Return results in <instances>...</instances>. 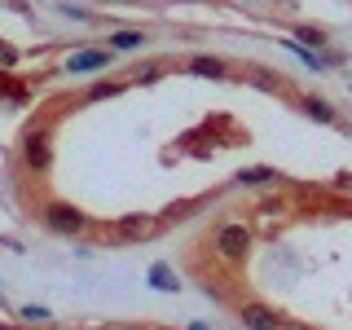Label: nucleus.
Here are the masks:
<instances>
[{
  "label": "nucleus",
  "instance_id": "423d86ee",
  "mask_svg": "<svg viewBox=\"0 0 352 330\" xmlns=\"http://www.w3.org/2000/svg\"><path fill=\"white\" fill-rule=\"evenodd\" d=\"M106 66H110V53L106 49H88V53H75V58L66 62V71L84 75V71H106Z\"/></svg>",
  "mask_w": 352,
  "mask_h": 330
},
{
  "label": "nucleus",
  "instance_id": "dca6fc26",
  "mask_svg": "<svg viewBox=\"0 0 352 330\" xmlns=\"http://www.w3.org/2000/svg\"><path fill=\"white\" fill-rule=\"evenodd\" d=\"M282 330H304V326H295V322H282Z\"/></svg>",
  "mask_w": 352,
  "mask_h": 330
},
{
  "label": "nucleus",
  "instance_id": "4468645a",
  "mask_svg": "<svg viewBox=\"0 0 352 330\" xmlns=\"http://www.w3.org/2000/svg\"><path fill=\"white\" fill-rule=\"evenodd\" d=\"M190 71H194V75H225V66H220L216 58H194Z\"/></svg>",
  "mask_w": 352,
  "mask_h": 330
},
{
  "label": "nucleus",
  "instance_id": "39448f33",
  "mask_svg": "<svg viewBox=\"0 0 352 330\" xmlns=\"http://www.w3.org/2000/svg\"><path fill=\"white\" fill-rule=\"evenodd\" d=\"M238 317H242V326H247V330H282V313H273L269 304H256V300L242 304Z\"/></svg>",
  "mask_w": 352,
  "mask_h": 330
},
{
  "label": "nucleus",
  "instance_id": "f8f14e48",
  "mask_svg": "<svg viewBox=\"0 0 352 330\" xmlns=\"http://www.w3.org/2000/svg\"><path fill=\"white\" fill-rule=\"evenodd\" d=\"M269 181H278V172L273 168H247L238 176V185H269Z\"/></svg>",
  "mask_w": 352,
  "mask_h": 330
},
{
  "label": "nucleus",
  "instance_id": "f257e3e1",
  "mask_svg": "<svg viewBox=\"0 0 352 330\" xmlns=\"http://www.w3.org/2000/svg\"><path fill=\"white\" fill-rule=\"evenodd\" d=\"M251 251V229L242 225V220H225V225H216L212 234V256H220L225 264H242Z\"/></svg>",
  "mask_w": 352,
  "mask_h": 330
},
{
  "label": "nucleus",
  "instance_id": "ddd939ff",
  "mask_svg": "<svg viewBox=\"0 0 352 330\" xmlns=\"http://www.w3.org/2000/svg\"><path fill=\"white\" fill-rule=\"evenodd\" d=\"M295 36H300L304 49H322V44H326V31H322V27H300Z\"/></svg>",
  "mask_w": 352,
  "mask_h": 330
},
{
  "label": "nucleus",
  "instance_id": "2eb2a0df",
  "mask_svg": "<svg viewBox=\"0 0 352 330\" xmlns=\"http://www.w3.org/2000/svg\"><path fill=\"white\" fill-rule=\"evenodd\" d=\"M185 330H207V326H203V322H190V326H185Z\"/></svg>",
  "mask_w": 352,
  "mask_h": 330
},
{
  "label": "nucleus",
  "instance_id": "f03ea898",
  "mask_svg": "<svg viewBox=\"0 0 352 330\" xmlns=\"http://www.w3.org/2000/svg\"><path fill=\"white\" fill-rule=\"evenodd\" d=\"M22 163L31 172H49V163H53V128L49 124H36L22 132Z\"/></svg>",
  "mask_w": 352,
  "mask_h": 330
},
{
  "label": "nucleus",
  "instance_id": "0eeeda50",
  "mask_svg": "<svg viewBox=\"0 0 352 330\" xmlns=\"http://www.w3.org/2000/svg\"><path fill=\"white\" fill-rule=\"evenodd\" d=\"M146 44V36L141 31H132V27H124V31H115L110 36V49H119V53H132V49H141Z\"/></svg>",
  "mask_w": 352,
  "mask_h": 330
},
{
  "label": "nucleus",
  "instance_id": "7ed1b4c3",
  "mask_svg": "<svg viewBox=\"0 0 352 330\" xmlns=\"http://www.w3.org/2000/svg\"><path fill=\"white\" fill-rule=\"evenodd\" d=\"M40 216H44V225H49L53 234H62V238H75V234L88 229V216L80 207H71V203H44Z\"/></svg>",
  "mask_w": 352,
  "mask_h": 330
},
{
  "label": "nucleus",
  "instance_id": "20e7f679",
  "mask_svg": "<svg viewBox=\"0 0 352 330\" xmlns=\"http://www.w3.org/2000/svg\"><path fill=\"white\" fill-rule=\"evenodd\" d=\"M163 229V220H154V216H119L115 220V234L124 238V242H146L154 238Z\"/></svg>",
  "mask_w": 352,
  "mask_h": 330
},
{
  "label": "nucleus",
  "instance_id": "9d476101",
  "mask_svg": "<svg viewBox=\"0 0 352 330\" xmlns=\"http://www.w3.org/2000/svg\"><path fill=\"white\" fill-rule=\"evenodd\" d=\"M119 93H124V84H119V80H102V84H93V88H88V102H106V97H119Z\"/></svg>",
  "mask_w": 352,
  "mask_h": 330
},
{
  "label": "nucleus",
  "instance_id": "6e6552de",
  "mask_svg": "<svg viewBox=\"0 0 352 330\" xmlns=\"http://www.w3.org/2000/svg\"><path fill=\"white\" fill-rule=\"evenodd\" d=\"M150 286L154 291H181V282H176V273L168 269V264H154L150 269Z\"/></svg>",
  "mask_w": 352,
  "mask_h": 330
},
{
  "label": "nucleus",
  "instance_id": "9b49d317",
  "mask_svg": "<svg viewBox=\"0 0 352 330\" xmlns=\"http://www.w3.org/2000/svg\"><path fill=\"white\" fill-rule=\"evenodd\" d=\"M18 317H22V322H31V326H49V308H44V304H22L18 308Z\"/></svg>",
  "mask_w": 352,
  "mask_h": 330
},
{
  "label": "nucleus",
  "instance_id": "1a4fd4ad",
  "mask_svg": "<svg viewBox=\"0 0 352 330\" xmlns=\"http://www.w3.org/2000/svg\"><path fill=\"white\" fill-rule=\"evenodd\" d=\"M304 115L322 119V124H335V110H330V102H322V97H304Z\"/></svg>",
  "mask_w": 352,
  "mask_h": 330
}]
</instances>
